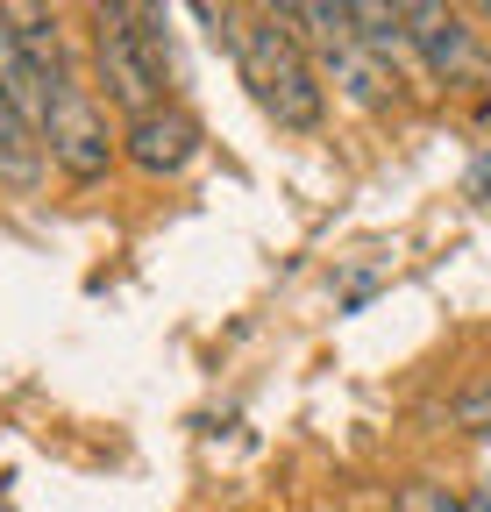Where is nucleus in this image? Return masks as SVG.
<instances>
[{"instance_id":"obj_1","label":"nucleus","mask_w":491,"mask_h":512,"mask_svg":"<svg viewBox=\"0 0 491 512\" xmlns=\"http://www.w3.org/2000/svg\"><path fill=\"white\" fill-rule=\"evenodd\" d=\"M86 29H93V93H100V107H121L129 121L164 107L171 43L150 22L143 0H86Z\"/></svg>"},{"instance_id":"obj_2","label":"nucleus","mask_w":491,"mask_h":512,"mask_svg":"<svg viewBox=\"0 0 491 512\" xmlns=\"http://www.w3.org/2000/svg\"><path fill=\"white\" fill-rule=\"evenodd\" d=\"M235 72H242V86L257 93V107L285 128V136H321L328 86H321V64L306 57V43L292 29L250 15V36H242V50H235Z\"/></svg>"},{"instance_id":"obj_3","label":"nucleus","mask_w":491,"mask_h":512,"mask_svg":"<svg viewBox=\"0 0 491 512\" xmlns=\"http://www.w3.org/2000/svg\"><path fill=\"white\" fill-rule=\"evenodd\" d=\"M292 36L306 43V57L321 64V79L342 86L349 107H363V114L392 107V79H385V64L363 50L356 22H349V0H292Z\"/></svg>"},{"instance_id":"obj_4","label":"nucleus","mask_w":491,"mask_h":512,"mask_svg":"<svg viewBox=\"0 0 491 512\" xmlns=\"http://www.w3.org/2000/svg\"><path fill=\"white\" fill-rule=\"evenodd\" d=\"M43 150H50V171H57V178H72V185H100L107 164L121 157V136L107 128V107H100V93H93L79 72H65V79L50 86Z\"/></svg>"},{"instance_id":"obj_5","label":"nucleus","mask_w":491,"mask_h":512,"mask_svg":"<svg viewBox=\"0 0 491 512\" xmlns=\"http://www.w3.org/2000/svg\"><path fill=\"white\" fill-rule=\"evenodd\" d=\"M399 22L413 36L420 72L435 86H477V79H491V50H484V36L470 29V15L456 8V0H399Z\"/></svg>"},{"instance_id":"obj_6","label":"nucleus","mask_w":491,"mask_h":512,"mask_svg":"<svg viewBox=\"0 0 491 512\" xmlns=\"http://www.w3.org/2000/svg\"><path fill=\"white\" fill-rule=\"evenodd\" d=\"M200 121L178 107V100H164V107H150V114H136V121H121V157H129L143 178H178L193 157H200Z\"/></svg>"},{"instance_id":"obj_7","label":"nucleus","mask_w":491,"mask_h":512,"mask_svg":"<svg viewBox=\"0 0 491 512\" xmlns=\"http://www.w3.org/2000/svg\"><path fill=\"white\" fill-rule=\"evenodd\" d=\"M349 22H356L363 50L385 64V79H399L406 93H427V86H435V79L420 72V57H413V36H406V22H399V0H349Z\"/></svg>"},{"instance_id":"obj_8","label":"nucleus","mask_w":491,"mask_h":512,"mask_svg":"<svg viewBox=\"0 0 491 512\" xmlns=\"http://www.w3.org/2000/svg\"><path fill=\"white\" fill-rule=\"evenodd\" d=\"M0 107H15L22 121H50V79L36 72V57L15 43V29L0 22Z\"/></svg>"},{"instance_id":"obj_9","label":"nucleus","mask_w":491,"mask_h":512,"mask_svg":"<svg viewBox=\"0 0 491 512\" xmlns=\"http://www.w3.org/2000/svg\"><path fill=\"white\" fill-rule=\"evenodd\" d=\"M50 171V150H43V128L22 121L15 107H0V185L8 192H36Z\"/></svg>"},{"instance_id":"obj_10","label":"nucleus","mask_w":491,"mask_h":512,"mask_svg":"<svg viewBox=\"0 0 491 512\" xmlns=\"http://www.w3.org/2000/svg\"><path fill=\"white\" fill-rule=\"evenodd\" d=\"M178 8H186L193 22H200V36L214 43V50H242V36H250V22H242V8H235V0H178Z\"/></svg>"},{"instance_id":"obj_11","label":"nucleus","mask_w":491,"mask_h":512,"mask_svg":"<svg viewBox=\"0 0 491 512\" xmlns=\"http://www.w3.org/2000/svg\"><path fill=\"white\" fill-rule=\"evenodd\" d=\"M392 512H470L449 484H435V477H406L399 491H392Z\"/></svg>"},{"instance_id":"obj_12","label":"nucleus","mask_w":491,"mask_h":512,"mask_svg":"<svg viewBox=\"0 0 491 512\" xmlns=\"http://www.w3.org/2000/svg\"><path fill=\"white\" fill-rule=\"evenodd\" d=\"M250 15H257V22H278V29H292V0H250Z\"/></svg>"}]
</instances>
